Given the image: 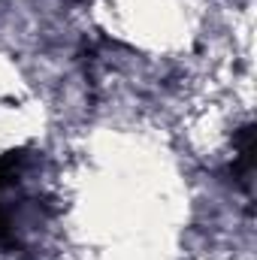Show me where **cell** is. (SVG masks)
I'll return each instance as SVG.
<instances>
[{"label":"cell","instance_id":"obj_1","mask_svg":"<svg viewBox=\"0 0 257 260\" xmlns=\"http://www.w3.org/2000/svg\"><path fill=\"white\" fill-rule=\"evenodd\" d=\"M18 164H21V154H15V151L6 154V157H0V191L15 182ZM6 233H9V218H6V209H3V203H0V239H6Z\"/></svg>","mask_w":257,"mask_h":260}]
</instances>
